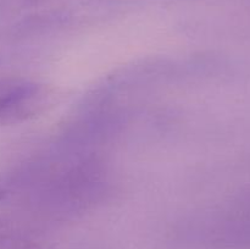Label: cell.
<instances>
[{
	"label": "cell",
	"mask_w": 250,
	"mask_h": 249,
	"mask_svg": "<svg viewBox=\"0 0 250 249\" xmlns=\"http://www.w3.org/2000/svg\"><path fill=\"white\" fill-rule=\"evenodd\" d=\"M6 249H45L28 239H11L6 242Z\"/></svg>",
	"instance_id": "7a4b0ae2"
},
{
	"label": "cell",
	"mask_w": 250,
	"mask_h": 249,
	"mask_svg": "<svg viewBox=\"0 0 250 249\" xmlns=\"http://www.w3.org/2000/svg\"><path fill=\"white\" fill-rule=\"evenodd\" d=\"M37 88L27 84H0V124H12L32 114Z\"/></svg>",
	"instance_id": "6da1fadb"
}]
</instances>
